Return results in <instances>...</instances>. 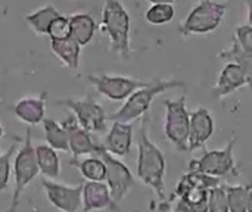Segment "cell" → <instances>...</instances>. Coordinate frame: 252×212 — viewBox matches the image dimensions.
<instances>
[{
    "instance_id": "cell-1",
    "label": "cell",
    "mask_w": 252,
    "mask_h": 212,
    "mask_svg": "<svg viewBox=\"0 0 252 212\" xmlns=\"http://www.w3.org/2000/svg\"><path fill=\"white\" fill-rule=\"evenodd\" d=\"M142 125L137 137V177L149 186L161 202L165 201V158L161 149L149 137V115L142 117Z\"/></svg>"
},
{
    "instance_id": "cell-2",
    "label": "cell",
    "mask_w": 252,
    "mask_h": 212,
    "mask_svg": "<svg viewBox=\"0 0 252 212\" xmlns=\"http://www.w3.org/2000/svg\"><path fill=\"white\" fill-rule=\"evenodd\" d=\"M177 87H185V83L154 78L152 81H148V84L145 87L136 90L126 100V103L121 106V109H118L115 114H112L108 120H111L112 122L130 124L131 121L139 120L148 114V111L152 105V100L158 94H161L167 90H171V89H177Z\"/></svg>"
},
{
    "instance_id": "cell-3",
    "label": "cell",
    "mask_w": 252,
    "mask_h": 212,
    "mask_svg": "<svg viewBox=\"0 0 252 212\" xmlns=\"http://www.w3.org/2000/svg\"><path fill=\"white\" fill-rule=\"evenodd\" d=\"M220 186V179L189 171L182 176L174 195L179 196L176 212H208V192Z\"/></svg>"
},
{
    "instance_id": "cell-4",
    "label": "cell",
    "mask_w": 252,
    "mask_h": 212,
    "mask_svg": "<svg viewBox=\"0 0 252 212\" xmlns=\"http://www.w3.org/2000/svg\"><path fill=\"white\" fill-rule=\"evenodd\" d=\"M130 15L120 0H105L102 9L103 30L112 50L124 59L130 58Z\"/></svg>"
},
{
    "instance_id": "cell-5",
    "label": "cell",
    "mask_w": 252,
    "mask_h": 212,
    "mask_svg": "<svg viewBox=\"0 0 252 212\" xmlns=\"http://www.w3.org/2000/svg\"><path fill=\"white\" fill-rule=\"evenodd\" d=\"M22 142H24L22 148L15 153V161H13L15 189H13L12 199H10V204H9L6 212H16L24 190L40 174V170L37 165V158H35V148L32 146L30 128L27 130L25 139Z\"/></svg>"
},
{
    "instance_id": "cell-6",
    "label": "cell",
    "mask_w": 252,
    "mask_h": 212,
    "mask_svg": "<svg viewBox=\"0 0 252 212\" xmlns=\"http://www.w3.org/2000/svg\"><path fill=\"white\" fill-rule=\"evenodd\" d=\"M165 122L164 133L165 137L177 148L180 152H189V127L190 115L186 109V94L180 96L177 100L165 99Z\"/></svg>"
},
{
    "instance_id": "cell-7",
    "label": "cell",
    "mask_w": 252,
    "mask_h": 212,
    "mask_svg": "<svg viewBox=\"0 0 252 212\" xmlns=\"http://www.w3.org/2000/svg\"><path fill=\"white\" fill-rule=\"evenodd\" d=\"M226 9L227 4L224 3H216L213 0H201L199 4H196L190 10V13L182 24L180 32L183 35H189V34H208L216 31L223 22Z\"/></svg>"
},
{
    "instance_id": "cell-8",
    "label": "cell",
    "mask_w": 252,
    "mask_h": 212,
    "mask_svg": "<svg viewBox=\"0 0 252 212\" xmlns=\"http://www.w3.org/2000/svg\"><path fill=\"white\" fill-rule=\"evenodd\" d=\"M233 149H235V139L229 140L224 149L207 152L199 159L192 161L189 165V171L201 173L217 179H226L230 176L238 177L239 171L236 168V162L233 158Z\"/></svg>"
},
{
    "instance_id": "cell-9",
    "label": "cell",
    "mask_w": 252,
    "mask_h": 212,
    "mask_svg": "<svg viewBox=\"0 0 252 212\" xmlns=\"http://www.w3.org/2000/svg\"><path fill=\"white\" fill-rule=\"evenodd\" d=\"M94 156H97L103 161V164L106 167V179L105 180L109 187L111 198L115 204H120L128 195V192L136 186L133 174L121 161H118L117 158H114V155L106 152L103 146Z\"/></svg>"
},
{
    "instance_id": "cell-10",
    "label": "cell",
    "mask_w": 252,
    "mask_h": 212,
    "mask_svg": "<svg viewBox=\"0 0 252 212\" xmlns=\"http://www.w3.org/2000/svg\"><path fill=\"white\" fill-rule=\"evenodd\" d=\"M58 103L71 109L78 124L89 133L100 134L106 130V121H108L106 112L94 100L93 96L89 94L84 100L63 99V100H58Z\"/></svg>"
},
{
    "instance_id": "cell-11",
    "label": "cell",
    "mask_w": 252,
    "mask_h": 212,
    "mask_svg": "<svg viewBox=\"0 0 252 212\" xmlns=\"http://www.w3.org/2000/svg\"><path fill=\"white\" fill-rule=\"evenodd\" d=\"M87 80L93 84L97 93L103 94L111 100L128 99L136 90L148 84V81H140L121 75H106V74H97V75L92 74L87 77Z\"/></svg>"
},
{
    "instance_id": "cell-12",
    "label": "cell",
    "mask_w": 252,
    "mask_h": 212,
    "mask_svg": "<svg viewBox=\"0 0 252 212\" xmlns=\"http://www.w3.org/2000/svg\"><path fill=\"white\" fill-rule=\"evenodd\" d=\"M83 184L84 183H80L78 186H66L47 179L41 180L47 201L62 212H78L83 208Z\"/></svg>"
},
{
    "instance_id": "cell-13",
    "label": "cell",
    "mask_w": 252,
    "mask_h": 212,
    "mask_svg": "<svg viewBox=\"0 0 252 212\" xmlns=\"http://www.w3.org/2000/svg\"><path fill=\"white\" fill-rule=\"evenodd\" d=\"M62 127L68 134V145L69 152L72 153V159H80V156L84 155H96L100 151L102 143L94 142L90 133L78 124L74 115L65 118L62 121Z\"/></svg>"
},
{
    "instance_id": "cell-14",
    "label": "cell",
    "mask_w": 252,
    "mask_h": 212,
    "mask_svg": "<svg viewBox=\"0 0 252 212\" xmlns=\"http://www.w3.org/2000/svg\"><path fill=\"white\" fill-rule=\"evenodd\" d=\"M109 210L120 211L118 204L111 198V192L103 182H86L83 184V212H94Z\"/></svg>"
},
{
    "instance_id": "cell-15",
    "label": "cell",
    "mask_w": 252,
    "mask_h": 212,
    "mask_svg": "<svg viewBox=\"0 0 252 212\" xmlns=\"http://www.w3.org/2000/svg\"><path fill=\"white\" fill-rule=\"evenodd\" d=\"M214 120L208 109L198 108L190 114V127H189V152L201 149L205 146L207 140L213 136Z\"/></svg>"
},
{
    "instance_id": "cell-16",
    "label": "cell",
    "mask_w": 252,
    "mask_h": 212,
    "mask_svg": "<svg viewBox=\"0 0 252 212\" xmlns=\"http://www.w3.org/2000/svg\"><path fill=\"white\" fill-rule=\"evenodd\" d=\"M131 143H133V125L124 122H114L102 146L111 155L127 156L130 153Z\"/></svg>"
},
{
    "instance_id": "cell-17",
    "label": "cell",
    "mask_w": 252,
    "mask_h": 212,
    "mask_svg": "<svg viewBox=\"0 0 252 212\" xmlns=\"http://www.w3.org/2000/svg\"><path fill=\"white\" fill-rule=\"evenodd\" d=\"M13 114L28 125H37L46 118V93H41L38 97L21 99L13 106Z\"/></svg>"
},
{
    "instance_id": "cell-18",
    "label": "cell",
    "mask_w": 252,
    "mask_h": 212,
    "mask_svg": "<svg viewBox=\"0 0 252 212\" xmlns=\"http://www.w3.org/2000/svg\"><path fill=\"white\" fill-rule=\"evenodd\" d=\"M247 86V77L242 71V68L233 62H229L220 77H219V81L216 84V87L213 89V93L214 96L217 97H224V96H229L232 94L233 91H236L238 89Z\"/></svg>"
},
{
    "instance_id": "cell-19",
    "label": "cell",
    "mask_w": 252,
    "mask_h": 212,
    "mask_svg": "<svg viewBox=\"0 0 252 212\" xmlns=\"http://www.w3.org/2000/svg\"><path fill=\"white\" fill-rule=\"evenodd\" d=\"M96 22L89 13H75L69 16V37L74 38L81 47L89 44L96 32Z\"/></svg>"
},
{
    "instance_id": "cell-20",
    "label": "cell",
    "mask_w": 252,
    "mask_h": 212,
    "mask_svg": "<svg viewBox=\"0 0 252 212\" xmlns=\"http://www.w3.org/2000/svg\"><path fill=\"white\" fill-rule=\"evenodd\" d=\"M50 47L55 56L68 68L77 69L81 56V46L71 37L62 40H50Z\"/></svg>"
},
{
    "instance_id": "cell-21",
    "label": "cell",
    "mask_w": 252,
    "mask_h": 212,
    "mask_svg": "<svg viewBox=\"0 0 252 212\" xmlns=\"http://www.w3.org/2000/svg\"><path fill=\"white\" fill-rule=\"evenodd\" d=\"M35 158L40 173L47 180H55L61 174V161L55 149L47 145L35 146Z\"/></svg>"
},
{
    "instance_id": "cell-22",
    "label": "cell",
    "mask_w": 252,
    "mask_h": 212,
    "mask_svg": "<svg viewBox=\"0 0 252 212\" xmlns=\"http://www.w3.org/2000/svg\"><path fill=\"white\" fill-rule=\"evenodd\" d=\"M41 124H43V130H44L47 146H50L55 151L69 152L68 134H66L65 128L62 127V124H59L53 118H44Z\"/></svg>"
},
{
    "instance_id": "cell-23",
    "label": "cell",
    "mask_w": 252,
    "mask_h": 212,
    "mask_svg": "<svg viewBox=\"0 0 252 212\" xmlns=\"http://www.w3.org/2000/svg\"><path fill=\"white\" fill-rule=\"evenodd\" d=\"M69 165L77 168L81 176L89 182H105L106 179V167L103 161L97 156L80 159H69Z\"/></svg>"
},
{
    "instance_id": "cell-24",
    "label": "cell",
    "mask_w": 252,
    "mask_h": 212,
    "mask_svg": "<svg viewBox=\"0 0 252 212\" xmlns=\"http://www.w3.org/2000/svg\"><path fill=\"white\" fill-rule=\"evenodd\" d=\"M219 58L226 59L229 62H233V63L239 65L242 68L245 77H247V86L250 89H252V56L248 55V53H245L239 47V44L236 43L235 38H233L232 46H229L227 49H224V50H221L219 53Z\"/></svg>"
},
{
    "instance_id": "cell-25",
    "label": "cell",
    "mask_w": 252,
    "mask_h": 212,
    "mask_svg": "<svg viewBox=\"0 0 252 212\" xmlns=\"http://www.w3.org/2000/svg\"><path fill=\"white\" fill-rule=\"evenodd\" d=\"M59 15L61 13L56 10V7L53 4H47V6H43V7L37 9L35 12L27 15L25 21L34 32L44 35V34H47L49 25L52 24V21Z\"/></svg>"
},
{
    "instance_id": "cell-26",
    "label": "cell",
    "mask_w": 252,
    "mask_h": 212,
    "mask_svg": "<svg viewBox=\"0 0 252 212\" xmlns=\"http://www.w3.org/2000/svg\"><path fill=\"white\" fill-rule=\"evenodd\" d=\"M229 212H248V198H250V187L245 186H235L226 187Z\"/></svg>"
},
{
    "instance_id": "cell-27",
    "label": "cell",
    "mask_w": 252,
    "mask_h": 212,
    "mask_svg": "<svg viewBox=\"0 0 252 212\" xmlns=\"http://www.w3.org/2000/svg\"><path fill=\"white\" fill-rule=\"evenodd\" d=\"M176 15V9L173 4H152L146 13L145 18L152 25H162L170 22Z\"/></svg>"
},
{
    "instance_id": "cell-28",
    "label": "cell",
    "mask_w": 252,
    "mask_h": 212,
    "mask_svg": "<svg viewBox=\"0 0 252 212\" xmlns=\"http://www.w3.org/2000/svg\"><path fill=\"white\" fill-rule=\"evenodd\" d=\"M208 212H229L226 186H216L208 192Z\"/></svg>"
},
{
    "instance_id": "cell-29",
    "label": "cell",
    "mask_w": 252,
    "mask_h": 212,
    "mask_svg": "<svg viewBox=\"0 0 252 212\" xmlns=\"http://www.w3.org/2000/svg\"><path fill=\"white\" fill-rule=\"evenodd\" d=\"M18 142H15L4 153H0V190H6L9 186L10 170H12V156L16 152Z\"/></svg>"
},
{
    "instance_id": "cell-30",
    "label": "cell",
    "mask_w": 252,
    "mask_h": 212,
    "mask_svg": "<svg viewBox=\"0 0 252 212\" xmlns=\"http://www.w3.org/2000/svg\"><path fill=\"white\" fill-rule=\"evenodd\" d=\"M46 35H49L50 40H62L69 37V18L63 15L56 16L49 25Z\"/></svg>"
},
{
    "instance_id": "cell-31",
    "label": "cell",
    "mask_w": 252,
    "mask_h": 212,
    "mask_svg": "<svg viewBox=\"0 0 252 212\" xmlns=\"http://www.w3.org/2000/svg\"><path fill=\"white\" fill-rule=\"evenodd\" d=\"M235 40L239 47L252 56V27L251 25H241L235 31Z\"/></svg>"
},
{
    "instance_id": "cell-32",
    "label": "cell",
    "mask_w": 252,
    "mask_h": 212,
    "mask_svg": "<svg viewBox=\"0 0 252 212\" xmlns=\"http://www.w3.org/2000/svg\"><path fill=\"white\" fill-rule=\"evenodd\" d=\"M247 9H248V25L252 27V0H245Z\"/></svg>"
},
{
    "instance_id": "cell-33",
    "label": "cell",
    "mask_w": 252,
    "mask_h": 212,
    "mask_svg": "<svg viewBox=\"0 0 252 212\" xmlns=\"http://www.w3.org/2000/svg\"><path fill=\"white\" fill-rule=\"evenodd\" d=\"M152 4H173L176 0H149Z\"/></svg>"
},
{
    "instance_id": "cell-34",
    "label": "cell",
    "mask_w": 252,
    "mask_h": 212,
    "mask_svg": "<svg viewBox=\"0 0 252 212\" xmlns=\"http://www.w3.org/2000/svg\"><path fill=\"white\" fill-rule=\"evenodd\" d=\"M248 212H252V189H250V198H248Z\"/></svg>"
},
{
    "instance_id": "cell-35",
    "label": "cell",
    "mask_w": 252,
    "mask_h": 212,
    "mask_svg": "<svg viewBox=\"0 0 252 212\" xmlns=\"http://www.w3.org/2000/svg\"><path fill=\"white\" fill-rule=\"evenodd\" d=\"M3 134H4V130H3V125L0 124V140H1V137H3Z\"/></svg>"
}]
</instances>
